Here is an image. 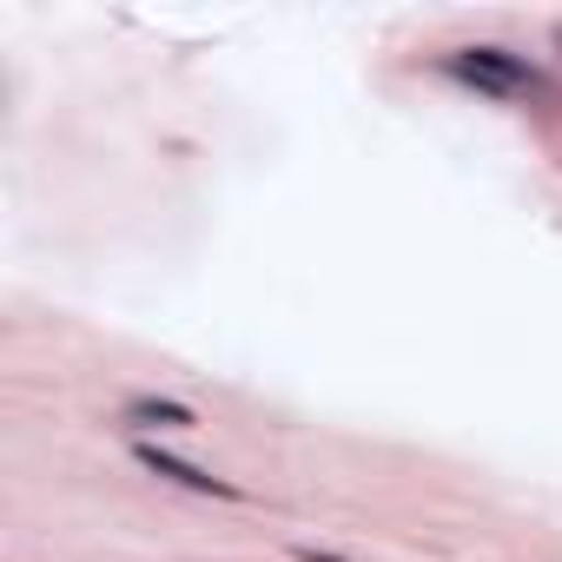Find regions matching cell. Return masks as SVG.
Masks as SVG:
<instances>
[{"label": "cell", "mask_w": 562, "mask_h": 562, "mask_svg": "<svg viewBox=\"0 0 562 562\" xmlns=\"http://www.w3.org/2000/svg\"><path fill=\"white\" fill-rule=\"evenodd\" d=\"M120 424L126 430H192L199 417H192V404H172V397H133L120 411Z\"/></svg>", "instance_id": "cell-3"}, {"label": "cell", "mask_w": 562, "mask_h": 562, "mask_svg": "<svg viewBox=\"0 0 562 562\" xmlns=\"http://www.w3.org/2000/svg\"><path fill=\"white\" fill-rule=\"evenodd\" d=\"M139 470H153L159 483H179V490H192V496H238L225 476H212V470H199V463H186V457H172V450H153V443H139Z\"/></svg>", "instance_id": "cell-2"}, {"label": "cell", "mask_w": 562, "mask_h": 562, "mask_svg": "<svg viewBox=\"0 0 562 562\" xmlns=\"http://www.w3.org/2000/svg\"><path fill=\"white\" fill-rule=\"evenodd\" d=\"M443 67H450V80H463V87H476L490 100H536V106L555 100V87L509 47H457Z\"/></svg>", "instance_id": "cell-1"}]
</instances>
